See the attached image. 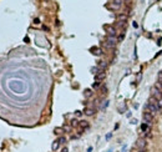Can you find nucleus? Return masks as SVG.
<instances>
[{
    "label": "nucleus",
    "instance_id": "obj_1",
    "mask_svg": "<svg viewBox=\"0 0 162 152\" xmlns=\"http://www.w3.org/2000/svg\"><path fill=\"white\" fill-rule=\"evenodd\" d=\"M160 110V107L158 105H155V103H150V102H147V105L145 106V111H148V112H151L152 115L156 114L157 111Z\"/></svg>",
    "mask_w": 162,
    "mask_h": 152
},
{
    "label": "nucleus",
    "instance_id": "obj_2",
    "mask_svg": "<svg viewBox=\"0 0 162 152\" xmlns=\"http://www.w3.org/2000/svg\"><path fill=\"white\" fill-rule=\"evenodd\" d=\"M116 42H117L116 36H108L107 40H106V42H105V46H106L107 49H112V47H115Z\"/></svg>",
    "mask_w": 162,
    "mask_h": 152
},
{
    "label": "nucleus",
    "instance_id": "obj_3",
    "mask_svg": "<svg viewBox=\"0 0 162 152\" xmlns=\"http://www.w3.org/2000/svg\"><path fill=\"white\" fill-rule=\"evenodd\" d=\"M143 120L146 121V123L151 125V123H152V120H154V116H152V114H151V112L145 111V114H143Z\"/></svg>",
    "mask_w": 162,
    "mask_h": 152
},
{
    "label": "nucleus",
    "instance_id": "obj_4",
    "mask_svg": "<svg viewBox=\"0 0 162 152\" xmlns=\"http://www.w3.org/2000/svg\"><path fill=\"white\" fill-rule=\"evenodd\" d=\"M136 145H137V147H138L140 150H145V147L147 146V141H146V138H142V137H141V138H138Z\"/></svg>",
    "mask_w": 162,
    "mask_h": 152
},
{
    "label": "nucleus",
    "instance_id": "obj_5",
    "mask_svg": "<svg viewBox=\"0 0 162 152\" xmlns=\"http://www.w3.org/2000/svg\"><path fill=\"white\" fill-rule=\"evenodd\" d=\"M151 92H152V96H154L155 99H157V100H161V99H162V92H160V91L157 90L155 86L151 89Z\"/></svg>",
    "mask_w": 162,
    "mask_h": 152
},
{
    "label": "nucleus",
    "instance_id": "obj_6",
    "mask_svg": "<svg viewBox=\"0 0 162 152\" xmlns=\"http://www.w3.org/2000/svg\"><path fill=\"white\" fill-rule=\"evenodd\" d=\"M105 29H106L108 36H116V35H117L116 28H113V26H105Z\"/></svg>",
    "mask_w": 162,
    "mask_h": 152
},
{
    "label": "nucleus",
    "instance_id": "obj_7",
    "mask_svg": "<svg viewBox=\"0 0 162 152\" xmlns=\"http://www.w3.org/2000/svg\"><path fill=\"white\" fill-rule=\"evenodd\" d=\"M105 77H106V72L100 71L99 74H96V75H95V80H96V81H102Z\"/></svg>",
    "mask_w": 162,
    "mask_h": 152
},
{
    "label": "nucleus",
    "instance_id": "obj_8",
    "mask_svg": "<svg viewBox=\"0 0 162 152\" xmlns=\"http://www.w3.org/2000/svg\"><path fill=\"white\" fill-rule=\"evenodd\" d=\"M141 130H142V132H150V130H151V125H148V123H142L141 125Z\"/></svg>",
    "mask_w": 162,
    "mask_h": 152
},
{
    "label": "nucleus",
    "instance_id": "obj_9",
    "mask_svg": "<svg viewBox=\"0 0 162 152\" xmlns=\"http://www.w3.org/2000/svg\"><path fill=\"white\" fill-rule=\"evenodd\" d=\"M91 51H92V54L96 55V56H100V55L102 54V50L100 49V47H92V49H91Z\"/></svg>",
    "mask_w": 162,
    "mask_h": 152
},
{
    "label": "nucleus",
    "instance_id": "obj_10",
    "mask_svg": "<svg viewBox=\"0 0 162 152\" xmlns=\"http://www.w3.org/2000/svg\"><path fill=\"white\" fill-rule=\"evenodd\" d=\"M85 115L86 116H92L94 114H95V110H94V108H90V107H87V108H85Z\"/></svg>",
    "mask_w": 162,
    "mask_h": 152
},
{
    "label": "nucleus",
    "instance_id": "obj_11",
    "mask_svg": "<svg viewBox=\"0 0 162 152\" xmlns=\"http://www.w3.org/2000/svg\"><path fill=\"white\" fill-rule=\"evenodd\" d=\"M117 20L126 23V20H127V15H126V14H119V15H117Z\"/></svg>",
    "mask_w": 162,
    "mask_h": 152
},
{
    "label": "nucleus",
    "instance_id": "obj_12",
    "mask_svg": "<svg viewBox=\"0 0 162 152\" xmlns=\"http://www.w3.org/2000/svg\"><path fill=\"white\" fill-rule=\"evenodd\" d=\"M79 126H80L81 128H87V127H89V122H87V121H85V120H82V121H80V122H79Z\"/></svg>",
    "mask_w": 162,
    "mask_h": 152
},
{
    "label": "nucleus",
    "instance_id": "obj_13",
    "mask_svg": "<svg viewBox=\"0 0 162 152\" xmlns=\"http://www.w3.org/2000/svg\"><path fill=\"white\" fill-rule=\"evenodd\" d=\"M54 132H55L56 135H59V136H60V135H62V133L65 132V130H64L62 127H56V128L54 130Z\"/></svg>",
    "mask_w": 162,
    "mask_h": 152
},
{
    "label": "nucleus",
    "instance_id": "obj_14",
    "mask_svg": "<svg viewBox=\"0 0 162 152\" xmlns=\"http://www.w3.org/2000/svg\"><path fill=\"white\" fill-rule=\"evenodd\" d=\"M59 146H60L59 141H54V143L51 145V150H52V151H56V150L59 148Z\"/></svg>",
    "mask_w": 162,
    "mask_h": 152
},
{
    "label": "nucleus",
    "instance_id": "obj_15",
    "mask_svg": "<svg viewBox=\"0 0 162 152\" xmlns=\"http://www.w3.org/2000/svg\"><path fill=\"white\" fill-rule=\"evenodd\" d=\"M79 122H80V121H77L76 119H72L70 121V126H71V127H76V126H79Z\"/></svg>",
    "mask_w": 162,
    "mask_h": 152
},
{
    "label": "nucleus",
    "instance_id": "obj_16",
    "mask_svg": "<svg viewBox=\"0 0 162 152\" xmlns=\"http://www.w3.org/2000/svg\"><path fill=\"white\" fill-rule=\"evenodd\" d=\"M112 4L115 8H120L121 4H122V0H112Z\"/></svg>",
    "mask_w": 162,
    "mask_h": 152
},
{
    "label": "nucleus",
    "instance_id": "obj_17",
    "mask_svg": "<svg viewBox=\"0 0 162 152\" xmlns=\"http://www.w3.org/2000/svg\"><path fill=\"white\" fill-rule=\"evenodd\" d=\"M106 66H107L106 61H100V62H99V67H100V70H102V69H106Z\"/></svg>",
    "mask_w": 162,
    "mask_h": 152
},
{
    "label": "nucleus",
    "instance_id": "obj_18",
    "mask_svg": "<svg viewBox=\"0 0 162 152\" xmlns=\"http://www.w3.org/2000/svg\"><path fill=\"white\" fill-rule=\"evenodd\" d=\"M84 94H85V97H90L91 95H92V91H91L90 89H86V90L84 91Z\"/></svg>",
    "mask_w": 162,
    "mask_h": 152
},
{
    "label": "nucleus",
    "instance_id": "obj_19",
    "mask_svg": "<svg viewBox=\"0 0 162 152\" xmlns=\"http://www.w3.org/2000/svg\"><path fill=\"white\" fill-rule=\"evenodd\" d=\"M155 87H156L157 90H158V91H160V92H162V84H161V82H156V85H155Z\"/></svg>",
    "mask_w": 162,
    "mask_h": 152
},
{
    "label": "nucleus",
    "instance_id": "obj_20",
    "mask_svg": "<svg viewBox=\"0 0 162 152\" xmlns=\"http://www.w3.org/2000/svg\"><path fill=\"white\" fill-rule=\"evenodd\" d=\"M125 26V23L124 21H117V24H116V28H120V29H122Z\"/></svg>",
    "mask_w": 162,
    "mask_h": 152
},
{
    "label": "nucleus",
    "instance_id": "obj_21",
    "mask_svg": "<svg viewBox=\"0 0 162 152\" xmlns=\"http://www.w3.org/2000/svg\"><path fill=\"white\" fill-rule=\"evenodd\" d=\"M58 141H59V143H60V145H64V143H65V142H66V138H65V137H62V136H61V137L59 138V140H58Z\"/></svg>",
    "mask_w": 162,
    "mask_h": 152
},
{
    "label": "nucleus",
    "instance_id": "obj_22",
    "mask_svg": "<svg viewBox=\"0 0 162 152\" xmlns=\"http://www.w3.org/2000/svg\"><path fill=\"white\" fill-rule=\"evenodd\" d=\"M92 87L94 89H99L100 87V81H95L94 84H92Z\"/></svg>",
    "mask_w": 162,
    "mask_h": 152
},
{
    "label": "nucleus",
    "instance_id": "obj_23",
    "mask_svg": "<svg viewBox=\"0 0 162 152\" xmlns=\"http://www.w3.org/2000/svg\"><path fill=\"white\" fill-rule=\"evenodd\" d=\"M124 37H125V34L121 33L120 35H119V39H117V40H119V41H122V40H124Z\"/></svg>",
    "mask_w": 162,
    "mask_h": 152
},
{
    "label": "nucleus",
    "instance_id": "obj_24",
    "mask_svg": "<svg viewBox=\"0 0 162 152\" xmlns=\"http://www.w3.org/2000/svg\"><path fill=\"white\" fill-rule=\"evenodd\" d=\"M107 105H108V101H105V103H104L102 107H101V110H105V108L107 107Z\"/></svg>",
    "mask_w": 162,
    "mask_h": 152
},
{
    "label": "nucleus",
    "instance_id": "obj_25",
    "mask_svg": "<svg viewBox=\"0 0 162 152\" xmlns=\"http://www.w3.org/2000/svg\"><path fill=\"white\" fill-rule=\"evenodd\" d=\"M101 91H102L101 94H106V92H107V87H106V86H104V87L101 89Z\"/></svg>",
    "mask_w": 162,
    "mask_h": 152
},
{
    "label": "nucleus",
    "instance_id": "obj_26",
    "mask_svg": "<svg viewBox=\"0 0 162 152\" xmlns=\"http://www.w3.org/2000/svg\"><path fill=\"white\" fill-rule=\"evenodd\" d=\"M62 128L65 130V131H70V126H64Z\"/></svg>",
    "mask_w": 162,
    "mask_h": 152
},
{
    "label": "nucleus",
    "instance_id": "obj_27",
    "mask_svg": "<svg viewBox=\"0 0 162 152\" xmlns=\"http://www.w3.org/2000/svg\"><path fill=\"white\" fill-rule=\"evenodd\" d=\"M158 107H160V108H162V99H161V100H158Z\"/></svg>",
    "mask_w": 162,
    "mask_h": 152
},
{
    "label": "nucleus",
    "instance_id": "obj_28",
    "mask_svg": "<svg viewBox=\"0 0 162 152\" xmlns=\"http://www.w3.org/2000/svg\"><path fill=\"white\" fill-rule=\"evenodd\" d=\"M34 24H40V20H39V19H35V20H34Z\"/></svg>",
    "mask_w": 162,
    "mask_h": 152
},
{
    "label": "nucleus",
    "instance_id": "obj_29",
    "mask_svg": "<svg viewBox=\"0 0 162 152\" xmlns=\"http://www.w3.org/2000/svg\"><path fill=\"white\" fill-rule=\"evenodd\" d=\"M133 28H136V29L138 28V24L136 23V21H135V23H133Z\"/></svg>",
    "mask_w": 162,
    "mask_h": 152
},
{
    "label": "nucleus",
    "instance_id": "obj_30",
    "mask_svg": "<svg viewBox=\"0 0 162 152\" xmlns=\"http://www.w3.org/2000/svg\"><path fill=\"white\" fill-rule=\"evenodd\" d=\"M75 115H76V116H80V115H81V111H76Z\"/></svg>",
    "mask_w": 162,
    "mask_h": 152
},
{
    "label": "nucleus",
    "instance_id": "obj_31",
    "mask_svg": "<svg viewBox=\"0 0 162 152\" xmlns=\"http://www.w3.org/2000/svg\"><path fill=\"white\" fill-rule=\"evenodd\" d=\"M122 1H124V3H127V4H130L131 1H132V0H122Z\"/></svg>",
    "mask_w": 162,
    "mask_h": 152
},
{
    "label": "nucleus",
    "instance_id": "obj_32",
    "mask_svg": "<svg viewBox=\"0 0 162 152\" xmlns=\"http://www.w3.org/2000/svg\"><path fill=\"white\" fill-rule=\"evenodd\" d=\"M61 152H67V148H66V147H64V148H62V151H61Z\"/></svg>",
    "mask_w": 162,
    "mask_h": 152
},
{
    "label": "nucleus",
    "instance_id": "obj_33",
    "mask_svg": "<svg viewBox=\"0 0 162 152\" xmlns=\"http://www.w3.org/2000/svg\"><path fill=\"white\" fill-rule=\"evenodd\" d=\"M92 151V147H89V148H87V152H91Z\"/></svg>",
    "mask_w": 162,
    "mask_h": 152
},
{
    "label": "nucleus",
    "instance_id": "obj_34",
    "mask_svg": "<svg viewBox=\"0 0 162 152\" xmlns=\"http://www.w3.org/2000/svg\"><path fill=\"white\" fill-rule=\"evenodd\" d=\"M138 152H146V151H145V150H140Z\"/></svg>",
    "mask_w": 162,
    "mask_h": 152
},
{
    "label": "nucleus",
    "instance_id": "obj_35",
    "mask_svg": "<svg viewBox=\"0 0 162 152\" xmlns=\"http://www.w3.org/2000/svg\"><path fill=\"white\" fill-rule=\"evenodd\" d=\"M158 82H161V84H162V79H161V80H160V81H158Z\"/></svg>",
    "mask_w": 162,
    "mask_h": 152
}]
</instances>
